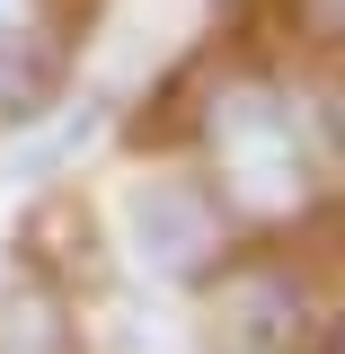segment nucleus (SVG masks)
<instances>
[{
    "mask_svg": "<svg viewBox=\"0 0 345 354\" xmlns=\"http://www.w3.org/2000/svg\"><path fill=\"white\" fill-rule=\"evenodd\" d=\"M204 160H213V204L239 221H292L319 195L310 115L257 71H230L204 97Z\"/></svg>",
    "mask_w": 345,
    "mask_h": 354,
    "instance_id": "obj_1",
    "label": "nucleus"
},
{
    "mask_svg": "<svg viewBox=\"0 0 345 354\" xmlns=\"http://www.w3.org/2000/svg\"><path fill=\"white\" fill-rule=\"evenodd\" d=\"M221 221L230 213L195 177H133L115 195V239H124V266L142 283H195V274H213Z\"/></svg>",
    "mask_w": 345,
    "mask_h": 354,
    "instance_id": "obj_2",
    "label": "nucleus"
},
{
    "mask_svg": "<svg viewBox=\"0 0 345 354\" xmlns=\"http://www.w3.org/2000/svg\"><path fill=\"white\" fill-rule=\"evenodd\" d=\"M62 80V0H0V115L36 124L53 115Z\"/></svg>",
    "mask_w": 345,
    "mask_h": 354,
    "instance_id": "obj_3",
    "label": "nucleus"
},
{
    "mask_svg": "<svg viewBox=\"0 0 345 354\" xmlns=\"http://www.w3.org/2000/svg\"><path fill=\"white\" fill-rule=\"evenodd\" d=\"M0 354H80V319L44 274L0 283Z\"/></svg>",
    "mask_w": 345,
    "mask_h": 354,
    "instance_id": "obj_4",
    "label": "nucleus"
},
{
    "mask_svg": "<svg viewBox=\"0 0 345 354\" xmlns=\"http://www.w3.org/2000/svg\"><path fill=\"white\" fill-rule=\"evenodd\" d=\"M337 354H345V328H337Z\"/></svg>",
    "mask_w": 345,
    "mask_h": 354,
    "instance_id": "obj_5",
    "label": "nucleus"
}]
</instances>
